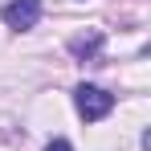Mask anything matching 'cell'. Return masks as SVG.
<instances>
[{
  "label": "cell",
  "mask_w": 151,
  "mask_h": 151,
  "mask_svg": "<svg viewBox=\"0 0 151 151\" xmlns=\"http://www.w3.org/2000/svg\"><path fill=\"white\" fill-rule=\"evenodd\" d=\"M74 106H78V114L86 123H98V119H106L114 110V94H106L102 86H78L74 90Z\"/></svg>",
  "instance_id": "cell-1"
},
{
  "label": "cell",
  "mask_w": 151,
  "mask_h": 151,
  "mask_svg": "<svg viewBox=\"0 0 151 151\" xmlns=\"http://www.w3.org/2000/svg\"><path fill=\"white\" fill-rule=\"evenodd\" d=\"M102 45H106L102 29H86L82 37H74V41H70V53H74L78 61H98V57H102Z\"/></svg>",
  "instance_id": "cell-3"
},
{
  "label": "cell",
  "mask_w": 151,
  "mask_h": 151,
  "mask_svg": "<svg viewBox=\"0 0 151 151\" xmlns=\"http://www.w3.org/2000/svg\"><path fill=\"white\" fill-rule=\"evenodd\" d=\"M0 17H4V25L17 29V33H25L41 21V0H8L4 8H0Z\"/></svg>",
  "instance_id": "cell-2"
},
{
  "label": "cell",
  "mask_w": 151,
  "mask_h": 151,
  "mask_svg": "<svg viewBox=\"0 0 151 151\" xmlns=\"http://www.w3.org/2000/svg\"><path fill=\"white\" fill-rule=\"evenodd\" d=\"M45 151H74V147H70V139H53Z\"/></svg>",
  "instance_id": "cell-4"
}]
</instances>
